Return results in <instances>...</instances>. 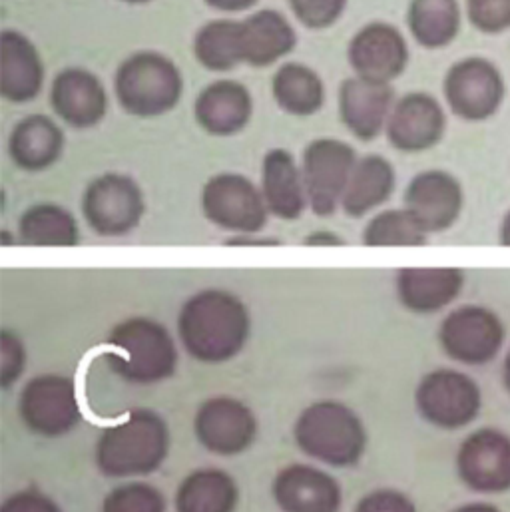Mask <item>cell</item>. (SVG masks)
<instances>
[{"label": "cell", "instance_id": "obj_15", "mask_svg": "<svg viewBox=\"0 0 510 512\" xmlns=\"http://www.w3.org/2000/svg\"><path fill=\"white\" fill-rule=\"evenodd\" d=\"M347 62L355 76L391 84L409 64V44L395 24L369 22L349 40Z\"/></svg>", "mask_w": 510, "mask_h": 512}, {"label": "cell", "instance_id": "obj_21", "mask_svg": "<svg viewBox=\"0 0 510 512\" xmlns=\"http://www.w3.org/2000/svg\"><path fill=\"white\" fill-rule=\"evenodd\" d=\"M254 116L252 92L238 80H216L200 90L194 102L198 126L218 138L240 134Z\"/></svg>", "mask_w": 510, "mask_h": 512}, {"label": "cell", "instance_id": "obj_37", "mask_svg": "<svg viewBox=\"0 0 510 512\" xmlns=\"http://www.w3.org/2000/svg\"><path fill=\"white\" fill-rule=\"evenodd\" d=\"M26 349L22 339L10 331H0V389L8 391L24 373Z\"/></svg>", "mask_w": 510, "mask_h": 512}, {"label": "cell", "instance_id": "obj_42", "mask_svg": "<svg viewBox=\"0 0 510 512\" xmlns=\"http://www.w3.org/2000/svg\"><path fill=\"white\" fill-rule=\"evenodd\" d=\"M210 8L220 12H246L254 8L257 0H204Z\"/></svg>", "mask_w": 510, "mask_h": 512}, {"label": "cell", "instance_id": "obj_33", "mask_svg": "<svg viewBox=\"0 0 510 512\" xmlns=\"http://www.w3.org/2000/svg\"><path fill=\"white\" fill-rule=\"evenodd\" d=\"M427 242L429 234L407 208L379 212L361 234V244L367 248H421Z\"/></svg>", "mask_w": 510, "mask_h": 512}, {"label": "cell", "instance_id": "obj_4", "mask_svg": "<svg viewBox=\"0 0 510 512\" xmlns=\"http://www.w3.org/2000/svg\"><path fill=\"white\" fill-rule=\"evenodd\" d=\"M297 449L327 467H355L369 445L361 417L345 403L323 399L307 405L293 425Z\"/></svg>", "mask_w": 510, "mask_h": 512}, {"label": "cell", "instance_id": "obj_31", "mask_svg": "<svg viewBox=\"0 0 510 512\" xmlns=\"http://www.w3.org/2000/svg\"><path fill=\"white\" fill-rule=\"evenodd\" d=\"M271 94L275 104L291 116H313L325 104L321 76L301 62H285L273 74Z\"/></svg>", "mask_w": 510, "mask_h": 512}, {"label": "cell", "instance_id": "obj_39", "mask_svg": "<svg viewBox=\"0 0 510 512\" xmlns=\"http://www.w3.org/2000/svg\"><path fill=\"white\" fill-rule=\"evenodd\" d=\"M0 512H62V509L48 495L34 489H26L10 495L2 503Z\"/></svg>", "mask_w": 510, "mask_h": 512}, {"label": "cell", "instance_id": "obj_24", "mask_svg": "<svg viewBox=\"0 0 510 512\" xmlns=\"http://www.w3.org/2000/svg\"><path fill=\"white\" fill-rule=\"evenodd\" d=\"M261 196L269 216L285 222H295L309 206L301 166L291 152L271 148L261 162Z\"/></svg>", "mask_w": 510, "mask_h": 512}, {"label": "cell", "instance_id": "obj_22", "mask_svg": "<svg viewBox=\"0 0 510 512\" xmlns=\"http://www.w3.org/2000/svg\"><path fill=\"white\" fill-rule=\"evenodd\" d=\"M463 287L465 271L459 267H403L395 279L399 303L415 315H433L447 309Z\"/></svg>", "mask_w": 510, "mask_h": 512}, {"label": "cell", "instance_id": "obj_8", "mask_svg": "<svg viewBox=\"0 0 510 512\" xmlns=\"http://www.w3.org/2000/svg\"><path fill=\"white\" fill-rule=\"evenodd\" d=\"M146 214L140 186L126 174L106 172L82 194V216L100 238H122L134 232Z\"/></svg>", "mask_w": 510, "mask_h": 512}, {"label": "cell", "instance_id": "obj_3", "mask_svg": "<svg viewBox=\"0 0 510 512\" xmlns=\"http://www.w3.org/2000/svg\"><path fill=\"white\" fill-rule=\"evenodd\" d=\"M104 361L132 385H158L178 371V347L172 333L150 317H128L106 339Z\"/></svg>", "mask_w": 510, "mask_h": 512}, {"label": "cell", "instance_id": "obj_13", "mask_svg": "<svg viewBox=\"0 0 510 512\" xmlns=\"http://www.w3.org/2000/svg\"><path fill=\"white\" fill-rule=\"evenodd\" d=\"M257 417L240 399L220 395L204 401L194 415V435L212 455L236 457L257 439Z\"/></svg>", "mask_w": 510, "mask_h": 512}, {"label": "cell", "instance_id": "obj_27", "mask_svg": "<svg viewBox=\"0 0 510 512\" xmlns=\"http://www.w3.org/2000/svg\"><path fill=\"white\" fill-rule=\"evenodd\" d=\"M246 64L267 68L285 58L297 44V34L289 20L273 8L252 12L242 20Z\"/></svg>", "mask_w": 510, "mask_h": 512}, {"label": "cell", "instance_id": "obj_32", "mask_svg": "<svg viewBox=\"0 0 510 512\" xmlns=\"http://www.w3.org/2000/svg\"><path fill=\"white\" fill-rule=\"evenodd\" d=\"M194 56L206 70L228 72L246 64L242 20L218 18L206 22L194 36Z\"/></svg>", "mask_w": 510, "mask_h": 512}, {"label": "cell", "instance_id": "obj_23", "mask_svg": "<svg viewBox=\"0 0 510 512\" xmlns=\"http://www.w3.org/2000/svg\"><path fill=\"white\" fill-rule=\"evenodd\" d=\"M44 86V62L34 42L18 30L0 34V94L4 100L24 104Z\"/></svg>", "mask_w": 510, "mask_h": 512}, {"label": "cell", "instance_id": "obj_43", "mask_svg": "<svg viewBox=\"0 0 510 512\" xmlns=\"http://www.w3.org/2000/svg\"><path fill=\"white\" fill-rule=\"evenodd\" d=\"M451 512H503L501 509H497L495 505H489V503H469V505H463L459 509Z\"/></svg>", "mask_w": 510, "mask_h": 512}, {"label": "cell", "instance_id": "obj_40", "mask_svg": "<svg viewBox=\"0 0 510 512\" xmlns=\"http://www.w3.org/2000/svg\"><path fill=\"white\" fill-rule=\"evenodd\" d=\"M301 244L307 246V248H341V246H347V242L331 230H315V232L307 234Z\"/></svg>", "mask_w": 510, "mask_h": 512}, {"label": "cell", "instance_id": "obj_30", "mask_svg": "<svg viewBox=\"0 0 510 512\" xmlns=\"http://www.w3.org/2000/svg\"><path fill=\"white\" fill-rule=\"evenodd\" d=\"M463 10L459 0H411L407 26L421 48L441 50L461 32Z\"/></svg>", "mask_w": 510, "mask_h": 512}, {"label": "cell", "instance_id": "obj_14", "mask_svg": "<svg viewBox=\"0 0 510 512\" xmlns=\"http://www.w3.org/2000/svg\"><path fill=\"white\" fill-rule=\"evenodd\" d=\"M461 483L479 495L510 491V435L499 429H479L459 447L455 459Z\"/></svg>", "mask_w": 510, "mask_h": 512}, {"label": "cell", "instance_id": "obj_12", "mask_svg": "<svg viewBox=\"0 0 510 512\" xmlns=\"http://www.w3.org/2000/svg\"><path fill=\"white\" fill-rule=\"evenodd\" d=\"M357 160V152L343 140L317 138L305 146L301 174L315 216L329 218L337 212Z\"/></svg>", "mask_w": 510, "mask_h": 512}, {"label": "cell", "instance_id": "obj_44", "mask_svg": "<svg viewBox=\"0 0 510 512\" xmlns=\"http://www.w3.org/2000/svg\"><path fill=\"white\" fill-rule=\"evenodd\" d=\"M499 242L501 246L510 248V210L505 214L503 222H501V230H499Z\"/></svg>", "mask_w": 510, "mask_h": 512}, {"label": "cell", "instance_id": "obj_1", "mask_svg": "<svg viewBox=\"0 0 510 512\" xmlns=\"http://www.w3.org/2000/svg\"><path fill=\"white\" fill-rule=\"evenodd\" d=\"M178 339L200 363L220 365L236 359L248 345L252 315L246 303L226 289H202L180 307Z\"/></svg>", "mask_w": 510, "mask_h": 512}, {"label": "cell", "instance_id": "obj_28", "mask_svg": "<svg viewBox=\"0 0 510 512\" xmlns=\"http://www.w3.org/2000/svg\"><path fill=\"white\" fill-rule=\"evenodd\" d=\"M240 489L236 479L218 467L192 471L174 495L176 512H236Z\"/></svg>", "mask_w": 510, "mask_h": 512}, {"label": "cell", "instance_id": "obj_10", "mask_svg": "<svg viewBox=\"0 0 510 512\" xmlns=\"http://www.w3.org/2000/svg\"><path fill=\"white\" fill-rule=\"evenodd\" d=\"M505 339L507 329L503 319L485 305H461L453 309L439 327L443 353L471 367L491 363L501 353Z\"/></svg>", "mask_w": 510, "mask_h": 512}, {"label": "cell", "instance_id": "obj_16", "mask_svg": "<svg viewBox=\"0 0 510 512\" xmlns=\"http://www.w3.org/2000/svg\"><path fill=\"white\" fill-rule=\"evenodd\" d=\"M447 132V114L441 102L429 92L401 96L389 116L385 136L403 154H419L441 144Z\"/></svg>", "mask_w": 510, "mask_h": 512}, {"label": "cell", "instance_id": "obj_25", "mask_svg": "<svg viewBox=\"0 0 510 512\" xmlns=\"http://www.w3.org/2000/svg\"><path fill=\"white\" fill-rule=\"evenodd\" d=\"M8 152L12 162L24 172L48 170L64 152V132L44 114L26 116L12 128Z\"/></svg>", "mask_w": 510, "mask_h": 512}, {"label": "cell", "instance_id": "obj_9", "mask_svg": "<svg viewBox=\"0 0 510 512\" xmlns=\"http://www.w3.org/2000/svg\"><path fill=\"white\" fill-rule=\"evenodd\" d=\"M18 415L24 427L42 439H60L82 421L76 385L66 375L42 373L20 391Z\"/></svg>", "mask_w": 510, "mask_h": 512}, {"label": "cell", "instance_id": "obj_17", "mask_svg": "<svg viewBox=\"0 0 510 512\" xmlns=\"http://www.w3.org/2000/svg\"><path fill=\"white\" fill-rule=\"evenodd\" d=\"M403 204L429 236L441 234L451 230L461 218L465 190L453 174L445 170H425L409 182Z\"/></svg>", "mask_w": 510, "mask_h": 512}, {"label": "cell", "instance_id": "obj_5", "mask_svg": "<svg viewBox=\"0 0 510 512\" xmlns=\"http://www.w3.org/2000/svg\"><path fill=\"white\" fill-rule=\"evenodd\" d=\"M114 92L124 112L138 118H156L180 104L184 78L172 58L154 50H140L120 62Z\"/></svg>", "mask_w": 510, "mask_h": 512}, {"label": "cell", "instance_id": "obj_36", "mask_svg": "<svg viewBox=\"0 0 510 512\" xmlns=\"http://www.w3.org/2000/svg\"><path fill=\"white\" fill-rule=\"evenodd\" d=\"M349 0H289L295 18L309 30H325L335 24Z\"/></svg>", "mask_w": 510, "mask_h": 512}, {"label": "cell", "instance_id": "obj_29", "mask_svg": "<svg viewBox=\"0 0 510 512\" xmlns=\"http://www.w3.org/2000/svg\"><path fill=\"white\" fill-rule=\"evenodd\" d=\"M18 242L32 248H74L80 244L78 222L58 204H34L18 220Z\"/></svg>", "mask_w": 510, "mask_h": 512}, {"label": "cell", "instance_id": "obj_20", "mask_svg": "<svg viewBox=\"0 0 510 512\" xmlns=\"http://www.w3.org/2000/svg\"><path fill=\"white\" fill-rule=\"evenodd\" d=\"M50 106L70 128L88 130L104 120L108 94L94 72L70 66L54 76L50 84Z\"/></svg>", "mask_w": 510, "mask_h": 512}, {"label": "cell", "instance_id": "obj_26", "mask_svg": "<svg viewBox=\"0 0 510 512\" xmlns=\"http://www.w3.org/2000/svg\"><path fill=\"white\" fill-rule=\"evenodd\" d=\"M397 186L393 164L379 156L369 154L357 160L349 184L345 188L341 208L349 218H363L375 208L389 202Z\"/></svg>", "mask_w": 510, "mask_h": 512}, {"label": "cell", "instance_id": "obj_11", "mask_svg": "<svg viewBox=\"0 0 510 512\" xmlns=\"http://www.w3.org/2000/svg\"><path fill=\"white\" fill-rule=\"evenodd\" d=\"M204 218L234 236L259 234L269 218L261 190L236 172L212 176L200 196Z\"/></svg>", "mask_w": 510, "mask_h": 512}, {"label": "cell", "instance_id": "obj_7", "mask_svg": "<svg viewBox=\"0 0 510 512\" xmlns=\"http://www.w3.org/2000/svg\"><path fill=\"white\" fill-rule=\"evenodd\" d=\"M415 407L429 425L443 431H459L479 417L483 393L467 373L441 367L419 381Z\"/></svg>", "mask_w": 510, "mask_h": 512}, {"label": "cell", "instance_id": "obj_6", "mask_svg": "<svg viewBox=\"0 0 510 512\" xmlns=\"http://www.w3.org/2000/svg\"><path fill=\"white\" fill-rule=\"evenodd\" d=\"M449 110L471 124L491 120L505 104L507 82L501 68L483 56L457 60L443 78Z\"/></svg>", "mask_w": 510, "mask_h": 512}, {"label": "cell", "instance_id": "obj_19", "mask_svg": "<svg viewBox=\"0 0 510 512\" xmlns=\"http://www.w3.org/2000/svg\"><path fill=\"white\" fill-rule=\"evenodd\" d=\"M395 102V90L387 82L351 76L339 86L341 122L361 142H373L385 132Z\"/></svg>", "mask_w": 510, "mask_h": 512}, {"label": "cell", "instance_id": "obj_18", "mask_svg": "<svg viewBox=\"0 0 510 512\" xmlns=\"http://www.w3.org/2000/svg\"><path fill=\"white\" fill-rule=\"evenodd\" d=\"M271 497L281 512H339L343 491L327 471L291 463L277 471L271 483Z\"/></svg>", "mask_w": 510, "mask_h": 512}, {"label": "cell", "instance_id": "obj_41", "mask_svg": "<svg viewBox=\"0 0 510 512\" xmlns=\"http://www.w3.org/2000/svg\"><path fill=\"white\" fill-rule=\"evenodd\" d=\"M224 246H230V248H277V246H281V242L275 238H261L259 234H250V236H232L224 242Z\"/></svg>", "mask_w": 510, "mask_h": 512}, {"label": "cell", "instance_id": "obj_35", "mask_svg": "<svg viewBox=\"0 0 510 512\" xmlns=\"http://www.w3.org/2000/svg\"><path fill=\"white\" fill-rule=\"evenodd\" d=\"M465 14L481 34L499 36L510 30V0H465Z\"/></svg>", "mask_w": 510, "mask_h": 512}, {"label": "cell", "instance_id": "obj_34", "mask_svg": "<svg viewBox=\"0 0 510 512\" xmlns=\"http://www.w3.org/2000/svg\"><path fill=\"white\" fill-rule=\"evenodd\" d=\"M102 512H166V497L154 485L130 481L104 497Z\"/></svg>", "mask_w": 510, "mask_h": 512}, {"label": "cell", "instance_id": "obj_2", "mask_svg": "<svg viewBox=\"0 0 510 512\" xmlns=\"http://www.w3.org/2000/svg\"><path fill=\"white\" fill-rule=\"evenodd\" d=\"M170 453V429L152 409H132L102 431L94 463L108 479H138L156 473Z\"/></svg>", "mask_w": 510, "mask_h": 512}, {"label": "cell", "instance_id": "obj_46", "mask_svg": "<svg viewBox=\"0 0 510 512\" xmlns=\"http://www.w3.org/2000/svg\"><path fill=\"white\" fill-rule=\"evenodd\" d=\"M122 2H128V4H146L150 0H122Z\"/></svg>", "mask_w": 510, "mask_h": 512}, {"label": "cell", "instance_id": "obj_38", "mask_svg": "<svg viewBox=\"0 0 510 512\" xmlns=\"http://www.w3.org/2000/svg\"><path fill=\"white\" fill-rule=\"evenodd\" d=\"M353 512H419L413 499L397 489H377L363 495Z\"/></svg>", "mask_w": 510, "mask_h": 512}, {"label": "cell", "instance_id": "obj_45", "mask_svg": "<svg viewBox=\"0 0 510 512\" xmlns=\"http://www.w3.org/2000/svg\"><path fill=\"white\" fill-rule=\"evenodd\" d=\"M503 385H505V389L510 395V349L507 357H505V363H503Z\"/></svg>", "mask_w": 510, "mask_h": 512}]
</instances>
